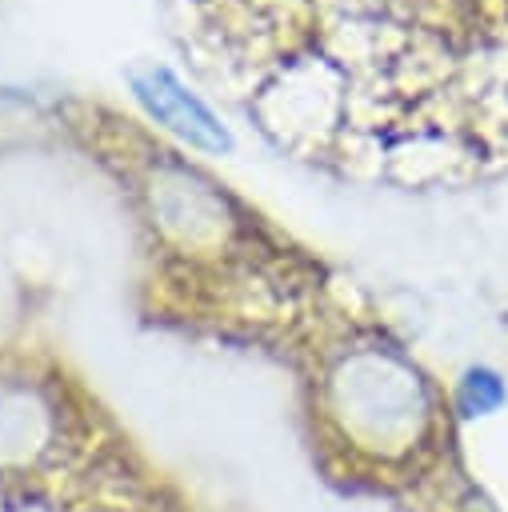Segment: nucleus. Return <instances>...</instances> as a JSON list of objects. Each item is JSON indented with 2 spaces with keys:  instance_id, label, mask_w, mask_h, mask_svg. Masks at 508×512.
<instances>
[{
  "instance_id": "nucleus-1",
  "label": "nucleus",
  "mask_w": 508,
  "mask_h": 512,
  "mask_svg": "<svg viewBox=\"0 0 508 512\" xmlns=\"http://www.w3.org/2000/svg\"><path fill=\"white\" fill-rule=\"evenodd\" d=\"M312 316L296 340L300 432L320 484L344 500L384 504L388 512H436L440 488L432 416L420 384L380 344Z\"/></svg>"
},
{
  "instance_id": "nucleus-2",
  "label": "nucleus",
  "mask_w": 508,
  "mask_h": 512,
  "mask_svg": "<svg viewBox=\"0 0 508 512\" xmlns=\"http://www.w3.org/2000/svg\"><path fill=\"white\" fill-rule=\"evenodd\" d=\"M132 84H136V96L148 104V112H152L160 124L176 128L180 136H188L192 144H204V148H224V144H228L224 128L208 116V108L196 104L164 68L140 72V76H132Z\"/></svg>"
}]
</instances>
